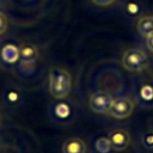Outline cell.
<instances>
[{"instance_id":"obj_7","label":"cell","mask_w":153,"mask_h":153,"mask_svg":"<svg viewBox=\"0 0 153 153\" xmlns=\"http://www.w3.org/2000/svg\"><path fill=\"white\" fill-rule=\"evenodd\" d=\"M86 143L79 137H69L62 146V153H86Z\"/></svg>"},{"instance_id":"obj_4","label":"cell","mask_w":153,"mask_h":153,"mask_svg":"<svg viewBox=\"0 0 153 153\" xmlns=\"http://www.w3.org/2000/svg\"><path fill=\"white\" fill-rule=\"evenodd\" d=\"M134 106H135L134 102L130 98L120 97V98L114 100L109 114L114 118H118V120L127 118V117H129L131 115V112L134 110Z\"/></svg>"},{"instance_id":"obj_8","label":"cell","mask_w":153,"mask_h":153,"mask_svg":"<svg viewBox=\"0 0 153 153\" xmlns=\"http://www.w3.org/2000/svg\"><path fill=\"white\" fill-rule=\"evenodd\" d=\"M1 59L7 63H14L19 60V48L14 44H6L2 47L0 53Z\"/></svg>"},{"instance_id":"obj_18","label":"cell","mask_w":153,"mask_h":153,"mask_svg":"<svg viewBox=\"0 0 153 153\" xmlns=\"http://www.w3.org/2000/svg\"><path fill=\"white\" fill-rule=\"evenodd\" d=\"M0 126H1V115H0Z\"/></svg>"},{"instance_id":"obj_1","label":"cell","mask_w":153,"mask_h":153,"mask_svg":"<svg viewBox=\"0 0 153 153\" xmlns=\"http://www.w3.org/2000/svg\"><path fill=\"white\" fill-rule=\"evenodd\" d=\"M72 88V76L62 67L54 66L49 71V92L54 98H66Z\"/></svg>"},{"instance_id":"obj_6","label":"cell","mask_w":153,"mask_h":153,"mask_svg":"<svg viewBox=\"0 0 153 153\" xmlns=\"http://www.w3.org/2000/svg\"><path fill=\"white\" fill-rule=\"evenodd\" d=\"M38 49L36 45L31 43H23L19 47V60L20 63L33 65L38 59Z\"/></svg>"},{"instance_id":"obj_14","label":"cell","mask_w":153,"mask_h":153,"mask_svg":"<svg viewBox=\"0 0 153 153\" xmlns=\"http://www.w3.org/2000/svg\"><path fill=\"white\" fill-rule=\"evenodd\" d=\"M7 29V18L4 13L0 12V36L6 31Z\"/></svg>"},{"instance_id":"obj_12","label":"cell","mask_w":153,"mask_h":153,"mask_svg":"<svg viewBox=\"0 0 153 153\" xmlns=\"http://www.w3.org/2000/svg\"><path fill=\"white\" fill-rule=\"evenodd\" d=\"M141 143L147 149H153V130H147L141 136Z\"/></svg>"},{"instance_id":"obj_15","label":"cell","mask_w":153,"mask_h":153,"mask_svg":"<svg viewBox=\"0 0 153 153\" xmlns=\"http://www.w3.org/2000/svg\"><path fill=\"white\" fill-rule=\"evenodd\" d=\"M94 5L99 6V7H106V6H110L112 4H115L117 0H91Z\"/></svg>"},{"instance_id":"obj_3","label":"cell","mask_w":153,"mask_h":153,"mask_svg":"<svg viewBox=\"0 0 153 153\" xmlns=\"http://www.w3.org/2000/svg\"><path fill=\"white\" fill-rule=\"evenodd\" d=\"M114 100L111 93L106 91H97L90 96L88 105L96 114H109Z\"/></svg>"},{"instance_id":"obj_11","label":"cell","mask_w":153,"mask_h":153,"mask_svg":"<svg viewBox=\"0 0 153 153\" xmlns=\"http://www.w3.org/2000/svg\"><path fill=\"white\" fill-rule=\"evenodd\" d=\"M94 147L98 153H109L111 149V145H110V141L108 137H99L96 141Z\"/></svg>"},{"instance_id":"obj_2","label":"cell","mask_w":153,"mask_h":153,"mask_svg":"<svg viewBox=\"0 0 153 153\" xmlns=\"http://www.w3.org/2000/svg\"><path fill=\"white\" fill-rule=\"evenodd\" d=\"M122 66L129 72H140L148 66V57L143 50L131 48L123 53Z\"/></svg>"},{"instance_id":"obj_16","label":"cell","mask_w":153,"mask_h":153,"mask_svg":"<svg viewBox=\"0 0 153 153\" xmlns=\"http://www.w3.org/2000/svg\"><path fill=\"white\" fill-rule=\"evenodd\" d=\"M127 12L129 13V14H131V16H135L137 12H139V6L136 5V4H133V2H130V4H127Z\"/></svg>"},{"instance_id":"obj_5","label":"cell","mask_w":153,"mask_h":153,"mask_svg":"<svg viewBox=\"0 0 153 153\" xmlns=\"http://www.w3.org/2000/svg\"><path fill=\"white\" fill-rule=\"evenodd\" d=\"M108 139L110 141L111 148L117 152L124 151L130 143V136H129L128 131H126L123 129H115V130L110 131Z\"/></svg>"},{"instance_id":"obj_17","label":"cell","mask_w":153,"mask_h":153,"mask_svg":"<svg viewBox=\"0 0 153 153\" xmlns=\"http://www.w3.org/2000/svg\"><path fill=\"white\" fill-rule=\"evenodd\" d=\"M146 45H147L148 50L153 53V33L149 35L148 37H146Z\"/></svg>"},{"instance_id":"obj_9","label":"cell","mask_w":153,"mask_h":153,"mask_svg":"<svg viewBox=\"0 0 153 153\" xmlns=\"http://www.w3.org/2000/svg\"><path fill=\"white\" fill-rule=\"evenodd\" d=\"M137 31L141 36L148 37L153 33V16H143L137 20Z\"/></svg>"},{"instance_id":"obj_13","label":"cell","mask_w":153,"mask_h":153,"mask_svg":"<svg viewBox=\"0 0 153 153\" xmlns=\"http://www.w3.org/2000/svg\"><path fill=\"white\" fill-rule=\"evenodd\" d=\"M67 104H59L56 106V114L60 116V117H66L68 115V108L66 106Z\"/></svg>"},{"instance_id":"obj_10","label":"cell","mask_w":153,"mask_h":153,"mask_svg":"<svg viewBox=\"0 0 153 153\" xmlns=\"http://www.w3.org/2000/svg\"><path fill=\"white\" fill-rule=\"evenodd\" d=\"M139 96L141 100L146 104H152L153 103V86L151 85H143L140 88Z\"/></svg>"}]
</instances>
